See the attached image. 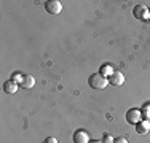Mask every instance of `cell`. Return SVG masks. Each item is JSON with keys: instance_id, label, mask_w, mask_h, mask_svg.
<instances>
[{"instance_id": "obj_1", "label": "cell", "mask_w": 150, "mask_h": 143, "mask_svg": "<svg viewBox=\"0 0 150 143\" xmlns=\"http://www.w3.org/2000/svg\"><path fill=\"white\" fill-rule=\"evenodd\" d=\"M88 84H90V88L96 89V91H99V89H104L107 84H109V80L104 76V75H101L98 72V73H93L90 78H88Z\"/></svg>"}, {"instance_id": "obj_2", "label": "cell", "mask_w": 150, "mask_h": 143, "mask_svg": "<svg viewBox=\"0 0 150 143\" xmlns=\"http://www.w3.org/2000/svg\"><path fill=\"white\" fill-rule=\"evenodd\" d=\"M45 10L50 14L56 16V14H61V11H62V3H61L59 0H48V2L45 3Z\"/></svg>"}, {"instance_id": "obj_3", "label": "cell", "mask_w": 150, "mask_h": 143, "mask_svg": "<svg viewBox=\"0 0 150 143\" xmlns=\"http://www.w3.org/2000/svg\"><path fill=\"white\" fill-rule=\"evenodd\" d=\"M125 118H126V121L129 124H134V126H136L137 123H141V121H142V113H141V110H139V108H129L126 111V116H125Z\"/></svg>"}, {"instance_id": "obj_4", "label": "cell", "mask_w": 150, "mask_h": 143, "mask_svg": "<svg viewBox=\"0 0 150 143\" xmlns=\"http://www.w3.org/2000/svg\"><path fill=\"white\" fill-rule=\"evenodd\" d=\"M107 80H109V84H112V86H121L125 83V75L121 73V72L115 70Z\"/></svg>"}, {"instance_id": "obj_5", "label": "cell", "mask_w": 150, "mask_h": 143, "mask_svg": "<svg viewBox=\"0 0 150 143\" xmlns=\"http://www.w3.org/2000/svg\"><path fill=\"white\" fill-rule=\"evenodd\" d=\"M74 143H90V135L86 130L80 129L74 134Z\"/></svg>"}, {"instance_id": "obj_6", "label": "cell", "mask_w": 150, "mask_h": 143, "mask_svg": "<svg viewBox=\"0 0 150 143\" xmlns=\"http://www.w3.org/2000/svg\"><path fill=\"white\" fill-rule=\"evenodd\" d=\"M133 14L136 19H145V16L149 14V8L145 5H136L133 8Z\"/></svg>"}, {"instance_id": "obj_7", "label": "cell", "mask_w": 150, "mask_h": 143, "mask_svg": "<svg viewBox=\"0 0 150 143\" xmlns=\"http://www.w3.org/2000/svg\"><path fill=\"white\" fill-rule=\"evenodd\" d=\"M19 84H21V88H24V89H32L35 84V80H34L32 75H23V81H21Z\"/></svg>"}, {"instance_id": "obj_8", "label": "cell", "mask_w": 150, "mask_h": 143, "mask_svg": "<svg viewBox=\"0 0 150 143\" xmlns=\"http://www.w3.org/2000/svg\"><path fill=\"white\" fill-rule=\"evenodd\" d=\"M18 91V83H15L13 80H8L3 83V92H6V94H15Z\"/></svg>"}, {"instance_id": "obj_9", "label": "cell", "mask_w": 150, "mask_h": 143, "mask_svg": "<svg viewBox=\"0 0 150 143\" xmlns=\"http://www.w3.org/2000/svg\"><path fill=\"white\" fill-rule=\"evenodd\" d=\"M136 130H137V134L145 135L147 132H150V123H149V121H144V119H142L141 123L136 124Z\"/></svg>"}, {"instance_id": "obj_10", "label": "cell", "mask_w": 150, "mask_h": 143, "mask_svg": "<svg viewBox=\"0 0 150 143\" xmlns=\"http://www.w3.org/2000/svg\"><path fill=\"white\" fill-rule=\"evenodd\" d=\"M113 72H115V70L112 69V65H110V64H104V65L101 67V72H99V73H101V75H104L105 78H109L110 75L113 73Z\"/></svg>"}, {"instance_id": "obj_11", "label": "cell", "mask_w": 150, "mask_h": 143, "mask_svg": "<svg viewBox=\"0 0 150 143\" xmlns=\"http://www.w3.org/2000/svg\"><path fill=\"white\" fill-rule=\"evenodd\" d=\"M141 113H142V119L144 121H149L150 123V103H147V105H144L141 108Z\"/></svg>"}, {"instance_id": "obj_12", "label": "cell", "mask_w": 150, "mask_h": 143, "mask_svg": "<svg viewBox=\"0 0 150 143\" xmlns=\"http://www.w3.org/2000/svg\"><path fill=\"white\" fill-rule=\"evenodd\" d=\"M115 138H112V135L109 134H104V137H102V143H113Z\"/></svg>"}, {"instance_id": "obj_13", "label": "cell", "mask_w": 150, "mask_h": 143, "mask_svg": "<svg viewBox=\"0 0 150 143\" xmlns=\"http://www.w3.org/2000/svg\"><path fill=\"white\" fill-rule=\"evenodd\" d=\"M13 81H15V83H21V81H23V75H21V73H15V75H13Z\"/></svg>"}, {"instance_id": "obj_14", "label": "cell", "mask_w": 150, "mask_h": 143, "mask_svg": "<svg viewBox=\"0 0 150 143\" xmlns=\"http://www.w3.org/2000/svg\"><path fill=\"white\" fill-rule=\"evenodd\" d=\"M113 143H128V140L125 137H117L115 140H113Z\"/></svg>"}, {"instance_id": "obj_15", "label": "cell", "mask_w": 150, "mask_h": 143, "mask_svg": "<svg viewBox=\"0 0 150 143\" xmlns=\"http://www.w3.org/2000/svg\"><path fill=\"white\" fill-rule=\"evenodd\" d=\"M43 143H58V140H56L54 137H48V138H45Z\"/></svg>"}, {"instance_id": "obj_16", "label": "cell", "mask_w": 150, "mask_h": 143, "mask_svg": "<svg viewBox=\"0 0 150 143\" xmlns=\"http://www.w3.org/2000/svg\"><path fill=\"white\" fill-rule=\"evenodd\" d=\"M144 21H147V22H150V11H149L147 16H145V19H144Z\"/></svg>"}, {"instance_id": "obj_17", "label": "cell", "mask_w": 150, "mask_h": 143, "mask_svg": "<svg viewBox=\"0 0 150 143\" xmlns=\"http://www.w3.org/2000/svg\"><path fill=\"white\" fill-rule=\"evenodd\" d=\"M90 143H102V142H99V140H94V142H90Z\"/></svg>"}]
</instances>
